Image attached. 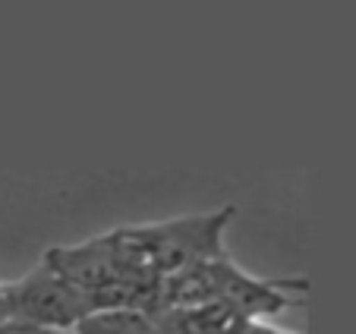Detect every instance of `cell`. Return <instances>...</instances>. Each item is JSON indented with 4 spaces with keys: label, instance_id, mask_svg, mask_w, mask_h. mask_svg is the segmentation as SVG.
<instances>
[{
    "label": "cell",
    "instance_id": "7a4b0ae2",
    "mask_svg": "<svg viewBox=\"0 0 356 334\" xmlns=\"http://www.w3.org/2000/svg\"><path fill=\"white\" fill-rule=\"evenodd\" d=\"M92 315V296L63 281L44 262L29 278L7 284V321H29V325L70 331Z\"/></svg>",
    "mask_w": 356,
    "mask_h": 334
},
{
    "label": "cell",
    "instance_id": "6da1fadb",
    "mask_svg": "<svg viewBox=\"0 0 356 334\" xmlns=\"http://www.w3.org/2000/svg\"><path fill=\"white\" fill-rule=\"evenodd\" d=\"M230 218L234 208H221L215 214L177 218L148 228H120L111 230L108 243L127 281L136 287H152L158 278L227 255L221 237Z\"/></svg>",
    "mask_w": 356,
    "mask_h": 334
},
{
    "label": "cell",
    "instance_id": "3957f363",
    "mask_svg": "<svg viewBox=\"0 0 356 334\" xmlns=\"http://www.w3.org/2000/svg\"><path fill=\"white\" fill-rule=\"evenodd\" d=\"M0 334H76V331H57V328H41V325H29V321H3Z\"/></svg>",
    "mask_w": 356,
    "mask_h": 334
},
{
    "label": "cell",
    "instance_id": "277c9868",
    "mask_svg": "<svg viewBox=\"0 0 356 334\" xmlns=\"http://www.w3.org/2000/svg\"><path fill=\"white\" fill-rule=\"evenodd\" d=\"M7 321V284H0V325Z\"/></svg>",
    "mask_w": 356,
    "mask_h": 334
}]
</instances>
